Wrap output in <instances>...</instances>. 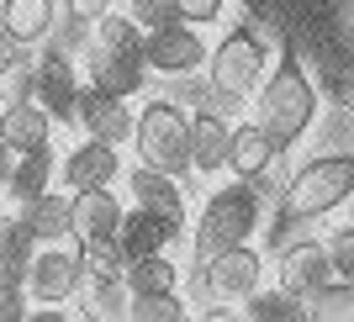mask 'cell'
I'll return each mask as SVG.
<instances>
[{
  "instance_id": "cell-2",
  "label": "cell",
  "mask_w": 354,
  "mask_h": 322,
  "mask_svg": "<svg viewBox=\"0 0 354 322\" xmlns=\"http://www.w3.org/2000/svg\"><path fill=\"white\" fill-rule=\"evenodd\" d=\"M265 222V196L254 180H227L201 201V211L191 217V259H212V254L233 249V243H254Z\"/></svg>"
},
{
  "instance_id": "cell-35",
  "label": "cell",
  "mask_w": 354,
  "mask_h": 322,
  "mask_svg": "<svg viewBox=\"0 0 354 322\" xmlns=\"http://www.w3.org/2000/svg\"><path fill=\"white\" fill-rule=\"evenodd\" d=\"M344 32H349V37H354V0H349V6H344Z\"/></svg>"
},
{
  "instance_id": "cell-24",
  "label": "cell",
  "mask_w": 354,
  "mask_h": 322,
  "mask_svg": "<svg viewBox=\"0 0 354 322\" xmlns=\"http://www.w3.org/2000/svg\"><path fill=\"white\" fill-rule=\"evenodd\" d=\"M127 291L133 296H153V291H180V264L169 259V249L143 254V259H127Z\"/></svg>"
},
{
  "instance_id": "cell-19",
  "label": "cell",
  "mask_w": 354,
  "mask_h": 322,
  "mask_svg": "<svg viewBox=\"0 0 354 322\" xmlns=\"http://www.w3.org/2000/svg\"><path fill=\"white\" fill-rule=\"evenodd\" d=\"M227 148H233V122L222 111H196L191 117V169L196 175L227 169Z\"/></svg>"
},
{
  "instance_id": "cell-27",
  "label": "cell",
  "mask_w": 354,
  "mask_h": 322,
  "mask_svg": "<svg viewBox=\"0 0 354 322\" xmlns=\"http://www.w3.org/2000/svg\"><path fill=\"white\" fill-rule=\"evenodd\" d=\"M80 259H85V280H122L127 275V254L117 238H80Z\"/></svg>"
},
{
  "instance_id": "cell-22",
  "label": "cell",
  "mask_w": 354,
  "mask_h": 322,
  "mask_svg": "<svg viewBox=\"0 0 354 322\" xmlns=\"http://www.w3.org/2000/svg\"><path fill=\"white\" fill-rule=\"evenodd\" d=\"M117 243H122V254H127V259H143V254H159V249H175L180 238L169 233V227H164L159 217H153V211H148V206H127V211H122V227H117Z\"/></svg>"
},
{
  "instance_id": "cell-15",
  "label": "cell",
  "mask_w": 354,
  "mask_h": 322,
  "mask_svg": "<svg viewBox=\"0 0 354 322\" xmlns=\"http://www.w3.org/2000/svg\"><path fill=\"white\" fill-rule=\"evenodd\" d=\"M80 127L90 138H111V143H133V111H127V95H111L101 85H80Z\"/></svg>"
},
{
  "instance_id": "cell-26",
  "label": "cell",
  "mask_w": 354,
  "mask_h": 322,
  "mask_svg": "<svg viewBox=\"0 0 354 322\" xmlns=\"http://www.w3.org/2000/svg\"><path fill=\"white\" fill-rule=\"evenodd\" d=\"M133 307L127 280H85V317L90 322H122Z\"/></svg>"
},
{
  "instance_id": "cell-8",
  "label": "cell",
  "mask_w": 354,
  "mask_h": 322,
  "mask_svg": "<svg viewBox=\"0 0 354 322\" xmlns=\"http://www.w3.org/2000/svg\"><path fill=\"white\" fill-rule=\"evenodd\" d=\"M207 37L196 21H164V27H148L143 32V59L148 74H164V79H185V74H201L207 69Z\"/></svg>"
},
{
  "instance_id": "cell-17",
  "label": "cell",
  "mask_w": 354,
  "mask_h": 322,
  "mask_svg": "<svg viewBox=\"0 0 354 322\" xmlns=\"http://www.w3.org/2000/svg\"><path fill=\"white\" fill-rule=\"evenodd\" d=\"M59 11H64L59 0H0V32L16 48H37V43L53 37Z\"/></svg>"
},
{
  "instance_id": "cell-33",
  "label": "cell",
  "mask_w": 354,
  "mask_h": 322,
  "mask_svg": "<svg viewBox=\"0 0 354 322\" xmlns=\"http://www.w3.org/2000/svg\"><path fill=\"white\" fill-rule=\"evenodd\" d=\"M111 6H117V0H64V11H69L80 27H90V21H95V16H106Z\"/></svg>"
},
{
  "instance_id": "cell-1",
  "label": "cell",
  "mask_w": 354,
  "mask_h": 322,
  "mask_svg": "<svg viewBox=\"0 0 354 322\" xmlns=\"http://www.w3.org/2000/svg\"><path fill=\"white\" fill-rule=\"evenodd\" d=\"M317 101L323 95L312 85V74L301 69V59L296 53H275L265 85L254 90V122L281 148H296L312 132V122H317Z\"/></svg>"
},
{
  "instance_id": "cell-32",
  "label": "cell",
  "mask_w": 354,
  "mask_h": 322,
  "mask_svg": "<svg viewBox=\"0 0 354 322\" xmlns=\"http://www.w3.org/2000/svg\"><path fill=\"white\" fill-rule=\"evenodd\" d=\"M117 6H122V11H127V16H133V21H138V27H164V21H175V11H169V0H117Z\"/></svg>"
},
{
  "instance_id": "cell-11",
  "label": "cell",
  "mask_w": 354,
  "mask_h": 322,
  "mask_svg": "<svg viewBox=\"0 0 354 322\" xmlns=\"http://www.w3.org/2000/svg\"><path fill=\"white\" fill-rule=\"evenodd\" d=\"M32 101H43V111L59 127H80V74H74L69 53H37Z\"/></svg>"
},
{
  "instance_id": "cell-9",
  "label": "cell",
  "mask_w": 354,
  "mask_h": 322,
  "mask_svg": "<svg viewBox=\"0 0 354 322\" xmlns=\"http://www.w3.org/2000/svg\"><path fill=\"white\" fill-rule=\"evenodd\" d=\"M122 180H127L133 201L148 206L175 238H191V206H185V191H180V175H164L153 164H138V169H127Z\"/></svg>"
},
{
  "instance_id": "cell-31",
  "label": "cell",
  "mask_w": 354,
  "mask_h": 322,
  "mask_svg": "<svg viewBox=\"0 0 354 322\" xmlns=\"http://www.w3.org/2000/svg\"><path fill=\"white\" fill-rule=\"evenodd\" d=\"M169 11L180 21H196V27H217L227 16V0H169Z\"/></svg>"
},
{
  "instance_id": "cell-13",
  "label": "cell",
  "mask_w": 354,
  "mask_h": 322,
  "mask_svg": "<svg viewBox=\"0 0 354 322\" xmlns=\"http://www.w3.org/2000/svg\"><path fill=\"white\" fill-rule=\"evenodd\" d=\"M85 74H90V85L111 90V95H138V90H143V74H148V59L85 37Z\"/></svg>"
},
{
  "instance_id": "cell-18",
  "label": "cell",
  "mask_w": 354,
  "mask_h": 322,
  "mask_svg": "<svg viewBox=\"0 0 354 322\" xmlns=\"http://www.w3.org/2000/svg\"><path fill=\"white\" fill-rule=\"evenodd\" d=\"M286 148L270 138L265 127L254 117H243V122H233V148H227V169H233L238 180H259V175H270V164L281 159Z\"/></svg>"
},
{
  "instance_id": "cell-30",
  "label": "cell",
  "mask_w": 354,
  "mask_h": 322,
  "mask_svg": "<svg viewBox=\"0 0 354 322\" xmlns=\"http://www.w3.org/2000/svg\"><path fill=\"white\" fill-rule=\"evenodd\" d=\"M323 243H328V259H333V275L354 285V222H339Z\"/></svg>"
},
{
  "instance_id": "cell-16",
  "label": "cell",
  "mask_w": 354,
  "mask_h": 322,
  "mask_svg": "<svg viewBox=\"0 0 354 322\" xmlns=\"http://www.w3.org/2000/svg\"><path fill=\"white\" fill-rule=\"evenodd\" d=\"M53 127L59 122L43 111V101H6L0 106V143L11 153H32V148H53Z\"/></svg>"
},
{
  "instance_id": "cell-25",
  "label": "cell",
  "mask_w": 354,
  "mask_h": 322,
  "mask_svg": "<svg viewBox=\"0 0 354 322\" xmlns=\"http://www.w3.org/2000/svg\"><path fill=\"white\" fill-rule=\"evenodd\" d=\"M301 301H307V322H354V285L339 275L307 291Z\"/></svg>"
},
{
  "instance_id": "cell-3",
  "label": "cell",
  "mask_w": 354,
  "mask_h": 322,
  "mask_svg": "<svg viewBox=\"0 0 354 322\" xmlns=\"http://www.w3.org/2000/svg\"><path fill=\"white\" fill-rule=\"evenodd\" d=\"M270 64H275L270 37L243 21V27H227L217 43H212V53H207V85H212V95H217L222 106H249L254 90L265 85Z\"/></svg>"
},
{
  "instance_id": "cell-28",
  "label": "cell",
  "mask_w": 354,
  "mask_h": 322,
  "mask_svg": "<svg viewBox=\"0 0 354 322\" xmlns=\"http://www.w3.org/2000/svg\"><path fill=\"white\" fill-rule=\"evenodd\" d=\"M191 317V301L180 291H153V296H133L127 322H185Z\"/></svg>"
},
{
  "instance_id": "cell-10",
  "label": "cell",
  "mask_w": 354,
  "mask_h": 322,
  "mask_svg": "<svg viewBox=\"0 0 354 322\" xmlns=\"http://www.w3.org/2000/svg\"><path fill=\"white\" fill-rule=\"evenodd\" d=\"M59 180H64V191H95V185L122 180V143H111V138H90V132H85V138L59 159Z\"/></svg>"
},
{
  "instance_id": "cell-14",
  "label": "cell",
  "mask_w": 354,
  "mask_h": 322,
  "mask_svg": "<svg viewBox=\"0 0 354 322\" xmlns=\"http://www.w3.org/2000/svg\"><path fill=\"white\" fill-rule=\"evenodd\" d=\"M16 222L32 243H69L74 238V191H53L32 196L27 206H16Z\"/></svg>"
},
{
  "instance_id": "cell-4",
  "label": "cell",
  "mask_w": 354,
  "mask_h": 322,
  "mask_svg": "<svg viewBox=\"0 0 354 322\" xmlns=\"http://www.w3.org/2000/svg\"><path fill=\"white\" fill-rule=\"evenodd\" d=\"M354 196V148H333L317 153L286 180L281 191V222H317L328 211H339Z\"/></svg>"
},
{
  "instance_id": "cell-6",
  "label": "cell",
  "mask_w": 354,
  "mask_h": 322,
  "mask_svg": "<svg viewBox=\"0 0 354 322\" xmlns=\"http://www.w3.org/2000/svg\"><path fill=\"white\" fill-rule=\"evenodd\" d=\"M265 269L270 259L254 243H233V249L212 254V259H196V301L191 307H207V301H217V307H238L249 291H259L265 285Z\"/></svg>"
},
{
  "instance_id": "cell-23",
  "label": "cell",
  "mask_w": 354,
  "mask_h": 322,
  "mask_svg": "<svg viewBox=\"0 0 354 322\" xmlns=\"http://www.w3.org/2000/svg\"><path fill=\"white\" fill-rule=\"evenodd\" d=\"M238 317L249 322H307V301L296 291H286V285H259V291H249L243 301H238Z\"/></svg>"
},
{
  "instance_id": "cell-7",
  "label": "cell",
  "mask_w": 354,
  "mask_h": 322,
  "mask_svg": "<svg viewBox=\"0 0 354 322\" xmlns=\"http://www.w3.org/2000/svg\"><path fill=\"white\" fill-rule=\"evenodd\" d=\"M21 291H27V301H48V307L74 301L85 291V259H80V249L37 243L27 254V269H21Z\"/></svg>"
},
{
  "instance_id": "cell-5",
  "label": "cell",
  "mask_w": 354,
  "mask_h": 322,
  "mask_svg": "<svg viewBox=\"0 0 354 322\" xmlns=\"http://www.w3.org/2000/svg\"><path fill=\"white\" fill-rule=\"evenodd\" d=\"M133 153H138V164H153L164 175H180V180L196 175L191 169V111L180 101H164V95L143 101L133 117Z\"/></svg>"
},
{
  "instance_id": "cell-29",
  "label": "cell",
  "mask_w": 354,
  "mask_h": 322,
  "mask_svg": "<svg viewBox=\"0 0 354 322\" xmlns=\"http://www.w3.org/2000/svg\"><path fill=\"white\" fill-rule=\"evenodd\" d=\"M32 79H37V53H11L0 64V106L6 101H27Z\"/></svg>"
},
{
  "instance_id": "cell-36",
  "label": "cell",
  "mask_w": 354,
  "mask_h": 322,
  "mask_svg": "<svg viewBox=\"0 0 354 322\" xmlns=\"http://www.w3.org/2000/svg\"><path fill=\"white\" fill-rule=\"evenodd\" d=\"M349 111H354V90H349Z\"/></svg>"
},
{
  "instance_id": "cell-20",
  "label": "cell",
  "mask_w": 354,
  "mask_h": 322,
  "mask_svg": "<svg viewBox=\"0 0 354 322\" xmlns=\"http://www.w3.org/2000/svg\"><path fill=\"white\" fill-rule=\"evenodd\" d=\"M122 211L111 185H95V191H74V238H117Z\"/></svg>"
},
{
  "instance_id": "cell-34",
  "label": "cell",
  "mask_w": 354,
  "mask_h": 322,
  "mask_svg": "<svg viewBox=\"0 0 354 322\" xmlns=\"http://www.w3.org/2000/svg\"><path fill=\"white\" fill-rule=\"evenodd\" d=\"M11 164H16V153L0 143V191H6V180H11Z\"/></svg>"
},
{
  "instance_id": "cell-12",
  "label": "cell",
  "mask_w": 354,
  "mask_h": 322,
  "mask_svg": "<svg viewBox=\"0 0 354 322\" xmlns=\"http://www.w3.org/2000/svg\"><path fill=\"white\" fill-rule=\"evenodd\" d=\"M270 269H275V285H286V291H296V296H307V291H317L323 280H333V259H328L323 238H296V243H286Z\"/></svg>"
},
{
  "instance_id": "cell-21",
  "label": "cell",
  "mask_w": 354,
  "mask_h": 322,
  "mask_svg": "<svg viewBox=\"0 0 354 322\" xmlns=\"http://www.w3.org/2000/svg\"><path fill=\"white\" fill-rule=\"evenodd\" d=\"M59 180V159H53V148H32V153H16L11 164V180H6V201L11 206H27L32 196H43L48 185Z\"/></svg>"
}]
</instances>
